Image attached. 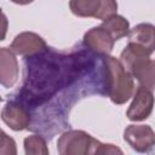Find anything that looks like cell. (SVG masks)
I'll use <instances>...</instances> for the list:
<instances>
[{
  "mask_svg": "<svg viewBox=\"0 0 155 155\" xmlns=\"http://www.w3.org/2000/svg\"><path fill=\"white\" fill-rule=\"evenodd\" d=\"M19 67L15 52L7 47H0V85L13 87L18 80Z\"/></svg>",
  "mask_w": 155,
  "mask_h": 155,
  "instance_id": "11",
  "label": "cell"
},
{
  "mask_svg": "<svg viewBox=\"0 0 155 155\" xmlns=\"http://www.w3.org/2000/svg\"><path fill=\"white\" fill-rule=\"evenodd\" d=\"M29 59L22 88V99L31 103L42 102L53 96L59 88L68 86L82 74L88 63L82 53L57 54L50 52L48 47Z\"/></svg>",
  "mask_w": 155,
  "mask_h": 155,
  "instance_id": "1",
  "label": "cell"
},
{
  "mask_svg": "<svg viewBox=\"0 0 155 155\" xmlns=\"http://www.w3.org/2000/svg\"><path fill=\"white\" fill-rule=\"evenodd\" d=\"M114 42H115V40L102 25L91 28L84 35L85 46L90 51H92L97 54H101V56L109 54L114 47Z\"/></svg>",
  "mask_w": 155,
  "mask_h": 155,
  "instance_id": "9",
  "label": "cell"
},
{
  "mask_svg": "<svg viewBox=\"0 0 155 155\" xmlns=\"http://www.w3.org/2000/svg\"><path fill=\"white\" fill-rule=\"evenodd\" d=\"M153 52L148 48L128 42L125 50L121 52L120 62L125 67V69L131 74V76L136 78L138 82L149 88H154V61L150 58Z\"/></svg>",
  "mask_w": 155,
  "mask_h": 155,
  "instance_id": "4",
  "label": "cell"
},
{
  "mask_svg": "<svg viewBox=\"0 0 155 155\" xmlns=\"http://www.w3.org/2000/svg\"><path fill=\"white\" fill-rule=\"evenodd\" d=\"M69 7L78 17L105 19L117 11L116 0H70Z\"/></svg>",
  "mask_w": 155,
  "mask_h": 155,
  "instance_id": "5",
  "label": "cell"
},
{
  "mask_svg": "<svg viewBox=\"0 0 155 155\" xmlns=\"http://www.w3.org/2000/svg\"><path fill=\"white\" fill-rule=\"evenodd\" d=\"M2 121L13 131L25 130L30 124V114L27 107L12 101L7 102L1 111Z\"/></svg>",
  "mask_w": 155,
  "mask_h": 155,
  "instance_id": "10",
  "label": "cell"
},
{
  "mask_svg": "<svg viewBox=\"0 0 155 155\" xmlns=\"http://www.w3.org/2000/svg\"><path fill=\"white\" fill-rule=\"evenodd\" d=\"M57 149L61 155H86V154H122V150L113 144H104L80 130L64 132L58 142Z\"/></svg>",
  "mask_w": 155,
  "mask_h": 155,
  "instance_id": "3",
  "label": "cell"
},
{
  "mask_svg": "<svg viewBox=\"0 0 155 155\" xmlns=\"http://www.w3.org/2000/svg\"><path fill=\"white\" fill-rule=\"evenodd\" d=\"M16 142L0 128V155H16Z\"/></svg>",
  "mask_w": 155,
  "mask_h": 155,
  "instance_id": "15",
  "label": "cell"
},
{
  "mask_svg": "<svg viewBox=\"0 0 155 155\" xmlns=\"http://www.w3.org/2000/svg\"><path fill=\"white\" fill-rule=\"evenodd\" d=\"M154 105V97L151 90L139 86L136 91L133 101L127 110V117L131 121H142L149 117Z\"/></svg>",
  "mask_w": 155,
  "mask_h": 155,
  "instance_id": "8",
  "label": "cell"
},
{
  "mask_svg": "<svg viewBox=\"0 0 155 155\" xmlns=\"http://www.w3.org/2000/svg\"><path fill=\"white\" fill-rule=\"evenodd\" d=\"M24 150L27 155H47L46 140L39 134H31L24 139Z\"/></svg>",
  "mask_w": 155,
  "mask_h": 155,
  "instance_id": "14",
  "label": "cell"
},
{
  "mask_svg": "<svg viewBox=\"0 0 155 155\" xmlns=\"http://www.w3.org/2000/svg\"><path fill=\"white\" fill-rule=\"evenodd\" d=\"M11 1L15 4H18V5H27V4L33 2L34 0H11Z\"/></svg>",
  "mask_w": 155,
  "mask_h": 155,
  "instance_id": "17",
  "label": "cell"
},
{
  "mask_svg": "<svg viewBox=\"0 0 155 155\" xmlns=\"http://www.w3.org/2000/svg\"><path fill=\"white\" fill-rule=\"evenodd\" d=\"M103 78L107 94L113 103L124 104L132 97L134 90L133 79L115 57L103 56Z\"/></svg>",
  "mask_w": 155,
  "mask_h": 155,
  "instance_id": "2",
  "label": "cell"
},
{
  "mask_svg": "<svg viewBox=\"0 0 155 155\" xmlns=\"http://www.w3.org/2000/svg\"><path fill=\"white\" fill-rule=\"evenodd\" d=\"M7 28H8V21L2 10L0 8V41L5 40L6 34H7Z\"/></svg>",
  "mask_w": 155,
  "mask_h": 155,
  "instance_id": "16",
  "label": "cell"
},
{
  "mask_svg": "<svg viewBox=\"0 0 155 155\" xmlns=\"http://www.w3.org/2000/svg\"><path fill=\"white\" fill-rule=\"evenodd\" d=\"M0 102H1V98H0Z\"/></svg>",
  "mask_w": 155,
  "mask_h": 155,
  "instance_id": "18",
  "label": "cell"
},
{
  "mask_svg": "<svg viewBox=\"0 0 155 155\" xmlns=\"http://www.w3.org/2000/svg\"><path fill=\"white\" fill-rule=\"evenodd\" d=\"M125 140L139 153L150 151L155 144V133L148 125H130L124 133Z\"/></svg>",
  "mask_w": 155,
  "mask_h": 155,
  "instance_id": "7",
  "label": "cell"
},
{
  "mask_svg": "<svg viewBox=\"0 0 155 155\" xmlns=\"http://www.w3.org/2000/svg\"><path fill=\"white\" fill-rule=\"evenodd\" d=\"M10 48L16 54L24 58H31L47 50V45L40 35L31 31H23L15 38Z\"/></svg>",
  "mask_w": 155,
  "mask_h": 155,
  "instance_id": "6",
  "label": "cell"
},
{
  "mask_svg": "<svg viewBox=\"0 0 155 155\" xmlns=\"http://www.w3.org/2000/svg\"><path fill=\"white\" fill-rule=\"evenodd\" d=\"M154 40H155V28L153 24L142 23L136 25L128 31V42L140 45L149 51H154Z\"/></svg>",
  "mask_w": 155,
  "mask_h": 155,
  "instance_id": "12",
  "label": "cell"
},
{
  "mask_svg": "<svg viewBox=\"0 0 155 155\" xmlns=\"http://www.w3.org/2000/svg\"><path fill=\"white\" fill-rule=\"evenodd\" d=\"M102 27L111 35V38L116 41L124 36H126L130 31V23L126 18L119 15H113L105 18L102 23Z\"/></svg>",
  "mask_w": 155,
  "mask_h": 155,
  "instance_id": "13",
  "label": "cell"
}]
</instances>
